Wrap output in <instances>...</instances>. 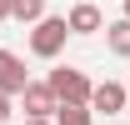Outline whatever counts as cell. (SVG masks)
I'll use <instances>...</instances> for the list:
<instances>
[{
    "label": "cell",
    "instance_id": "cell-1",
    "mask_svg": "<svg viewBox=\"0 0 130 125\" xmlns=\"http://www.w3.org/2000/svg\"><path fill=\"white\" fill-rule=\"evenodd\" d=\"M50 90H55V100H60V105H90L95 85L85 80V70H75V65H60V70H50Z\"/></svg>",
    "mask_w": 130,
    "mask_h": 125
},
{
    "label": "cell",
    "instance_id": "cell-2",
    "mask_svg": "<svg viewBox=\"0 0 130 125\" xmlns=\"http://www.w3.org/2000/svg\"><path fill=\"white\" fill-rule=\"evenodd\" d=\"M65 40H70V20H65V15H45L30 30V50L40 55V60H55V55L65 50Z\"/></svg>",
    "mask_w": 130,
    "mask_h": 125
},
{
    "label": "cell",
    "instance_id": "cell-3",
    "mask_svg": "<svg viewBox=\"0 0 130 125\" xmlns=\"http://www.w3.org/2000/svg\"><path fill=\"white\" fill-rule=\"evenodd\" d=\"M20 105H25V120H50V115H60V100L50 90V80H30L25 95H20Z\"/></svg>",
    "mask_w": 130,
    "mask_h": 125
},
{
    "label": "cell",
    "instance_id": "cell-4",
    "mask_svg": "<svg viewBox=\"0 0 130 125\" xmlns=\"http://www.w3.org/2000/svg\"><path fill=\"white\" fill-rule=\"evenodd\" d=\"M25 85H30V75H25V60H20L15 50H0V95H25Z\"/></svg>",
    "mask_w": 130,
    "mask_h": 125
},
{
    "label": "cell",
    "instance_id": "cell-5",
    "mask_svg": "<svg viewBox=\"0 0 130 125\" xmlns=\"http://www.w3.org/2000/svg\"><path fill=\"white\" fill-rule=\"evenodd\" d=\"M125 100H130V90L120 85V80H100V85H95V95H90V110L120 115V110H125Z\"/></svg>",
    "mask_w": 130,
    "mask_h": 125
},
{
    "label": "cell",
    "instance_id": "cell-6",
    "mask_svg": "<svg viewBox=\"0 0 130 125\" xmlns=\"http://www.w3.org/2000/svg\"><path fill=\"white\" fill-rule=\"evenodd\" d=\"M65 20H70V35H100L105 30V15H100V5H90V0H80Z\"/></svg>",
    "mask_w": 130,
    "mask_h": 125
},
{
    "label": "cell",
    "instance_id": "cell-7",
    "mask_svg": "<svg viewBox=\"0 0 130 125\" xmlns=\"http://www.w3.org/2000/svg\"><path fill=\"white\" fill-rule=\"evenodd\" d=\"M105 45H110L115 55H120V60H130V20H125V15L105 25Z\"/></svg>",
    "mask_w": 130,
    "mask_h": 125
},
{
    "label": "cell",
    "instance_id": "cell-8",
    "mask_svg": "<svg viewBox=\"0 0 130 125\" xmlns=\"http://www.w3.org/2000/svg\"><path fill=\"white\" fill-rule=\"evenodd\" d=\"M10 20L40 25V20H45V0H10Z\"/></svg>",
    "mask_w": 130,
    "mask_h": 125
},
{
    "label": "cell",
    "instance_id": "cell-9",
    "mask_svg": "<svg viewBox=\"0 0 130 125\" xmlns=\"http://www.w3.org/2000/svg\"><path fill=\"white\" fill-rule=\"evenodd\" d=\"M55 125H95V110H90V105H60Z\"/></svg>",
    "mask_w": 130,
    "mask_h": 125
},
{
    "label": "cell",
    "instance_id": "cell-10",
    "mask_svg": "<svg viewBox=\"0 0 130 125\" xmlns=\"http://www.w3.org/2000/svg\"><path fill=\"white\" fill-rule=\"evenodd\" d=\"M10 110H15V100H10V95H0V125L10 120Z\"/></svg>",
    "mask_w": 130,
    "mask_h": 125
},
{
    "label": "cell",
    "instance_id": "cell-11",
    "mask_svg": "<svg viewBox=\"0 0 130 125\" xmlns=\"http://www.w3.org/2000/svg\"><path fill=\"white\" fill-rule=\"evenodd\" d=\"M0 20H10V0H0Z\"/></svg>",
    "mask_w": 130,
    "mask_h": 125
},
{
    "label": "cell",
    "instance_id": "cell-12",
    "mask_svg": "<svg viewBox=\"0 0 130 125\" xmlns=\"http://www.w3.org/2000/svg\"><path fill=\"white\" fill-rule=\"evenodd\" d=\"M25 125H50V120H25Z\"/></svg>",
    "mask_w": 130,
    "mask_h": 125
},
{
    "label": "cell",
    "instance_id": "cell-13",
    "mask_svg": "<svg viewBox=\"0 0 130 125\" xmlns=\"http://www.w3.org/2000/svg\"><path fill=\"white\" fill-rule=\"evenodd\" d=\"M125 20H130V0H125Z\"/></svg>",
    "mask_w": 130,
    "mask_h": 125
}]
</instances>
